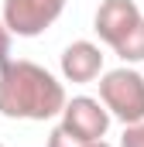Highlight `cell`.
Returning a JSON list of instances; mask_svg holds the SVG:
<instances>
[{
	"mask_svg": "<svg viewBox=\"0 0 144 147\" xmlns=\"http://www.w3.org/2000/svg\"><path fill=\"white\" fill-rule=\"evenodd\" d=\"M65 106V86L45 65L28 58L0 62V116L7 120H52Z\"/></svg>",
	"mask_w": 144,
	"mask_h": 147,
	"instance_id": "cell-1",
	"label": "cell"
},
{
	"mask_svg": "<svg viewBox=\"0 0 144 147\" xmlns=\"http://www.w3.org/2000/svg\"><path fill=\"white\" fill-rule=\"evenodd\" d=\"M0 147H3V144H0Z\"/></svg>",
	"mask_w": 144,
	"mask_h": 147,
	"instance_id": "cell-11",
	"label": "cell"
},
{
	"mask_svg": "<svg viewBox=\"0 0 144 147\" xmlns=\"http://www.w3.org/2000/svg\"><path fill=\"white\" fill-rule=\"evenodd\" d=\"M100 103L107 106L110 120L141 123L144 120V75L130 65L110 69L100 75Z\"/></svg>",
	"mask_w": 144,
	"mask_h": 147,
	"instance_id": "cell-3",
	"label": "cell"
},
{
	"mask_svg": "<svg viewBox=\"0 0 144 147\" xmlns=\"http://www.w3.org/2000/svg\"><path fill=\"white\" fill-rule=\"evenodd\" d=\"M120 147H144V120H141V123H127V127H124Z\"/></svg>",
	"mask_w": 144,
	"mask_h": 147,
	"instance_id": "cell-7",
	"label": "cell"
},
{
	"mask_svg": "<svg viewBox=\"0 0 144 147\" xmlns=\"http://www.w3.org/2000/svg\"><path fill=\"white\" fill-rule=\"evenodd\" d=\"M10 55V31L3 28V17H0V62H7Z\"/></svg>",
	"mask_w": 144,
	"mask_h": 147,
	"instance_id": "cell-9",
	"label": "cell"
},
{
	"mask_svg": "<svg viewBox=\"0 0 144 147\" xmlns=\"http://www.w3.org/2000/svg\"><path fill=\"white\" fill-rule=\"evenodd\" d=\"M62 130L72 134L75 140H82V144H93V140H103L110 130V113L107 106L100 103V99H93V96H72L65 99V106H62Z\"/></svg>",
	"mask_w": 144,
	"mask_h": 147,
	"instance_id": "cell-5",
	"label": "cell"
},
{
	"mask_svg": "<svg viewBox=\"0 0 144 147\" xmlns=\"http://www.w3.org/2000/svg\"><path fill=\"white\" fill-rule=\"evenodd\" d=\"M48 147H82V140H75V137L65 134L62 127H55V130L48 134Z\"/></svg>",
	"mask_w": 144,
	"mask_h": 147,
	"instance_id": "cell-8",
	"label": "cell"
},
{
	"mask_svg": "<svg viewBox=\"0 0 144 147\" xmlns=\"http://www.w3.org/2000/svg\"><path fill=\"white\" fill-rule=\"evenodd\" d=\"M82 147H113V144H107V140H93V144H82Z\"/></svg>",
	"mask_w": 144,
	"mask_h": 147,
	"instance_id": "cell-10",
	"label": "cell"
},
{
	"mask_svg": "<svg viewBox=\"0 0 144 147\" xmlns=\"http://www.w3.org/2000/svg\"><path fill=\"white\" fill-rule=\"evenodd\" d=\"M93 31L120 55L124 65L144 62V14L134 0H103L96 7Z\"/></svg>",
	"mask_w": 144,
	"mask_h": 147,
	"instance_id": "cell-2",
	"label": "cell"
},
{
	"mask_svg": "<svg viewBox=\"0 0 144 147\" xmlns=\"http://www.w3.org/2000/svg\"><path fill=\"white\" fill-rule=\"evenodd\" d=\"M58 69H62V79L65 82L86 86V82H93V79L103 75V51L93 41H72L69 48L62 51Z\"/></svg>",
	"mask_w": 144,
	"mask_h": 147,
	"instance_id": "cell-6",
	"label": "cell"
},
{
	"mask_svg": "<svg viewBox=\"0 0 144 147\" xmlns=\"http://www.w3.org/2000/svg\"><path fill=\"white\" fill-rule=\"evenodd\" d=\"M62 10H65V0H3L0 17L10 34L38 38L62 17Z\"/></svg>",
	"mask_w": 144,
	"mask_h": 147,
	"instance_id": "cell-4",
	"label": "cell"
}]
</instances>
